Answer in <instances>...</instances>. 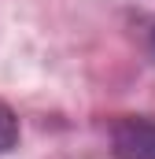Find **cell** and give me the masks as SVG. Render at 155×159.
I'll return each instance as SVG.
<instances>
[{"label": "cell", "mask_w": 155, "mask_h": 159, "mask_svg": "<svg viewBox=\"0 0 155 159\" xmlns=\"http://www.w3.org/2000/svg\"><path fill=\"white\" fill-rule=\"evenodd\" d=\"M115 159H155V119L126 115L111 126Z\"/></svg>", "instance_id": "cell-1"}, {"label": "cell", "mask_w": 155, "mask_h": 159, "mask_svg": "<svg viewBox=\"0 0 155 159\" xmlns=\"http://www.w3.org/2000/svg\"><path fill=\"white\" fill-rule=\"evenodd\" d=\"M19 144V115L0 100V156H7Z\"/></svg>", "instance_id": "cell-2"}, {"label": "cell", "mask_w": 155, "mask_h": 159, "mask_svg": "<svg viewBox=\"0 0 155 159\" xmlns=\"http://www.w3.org/2000/svg\"><path fill=\"white\" fill-rule=\"evenodd\" d=\"M152 52H155V26H152Z\"/></svg>", "instance_id": "cell-3"}]
</instances>
